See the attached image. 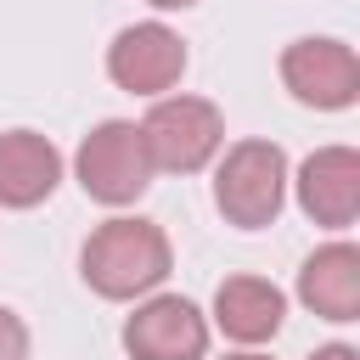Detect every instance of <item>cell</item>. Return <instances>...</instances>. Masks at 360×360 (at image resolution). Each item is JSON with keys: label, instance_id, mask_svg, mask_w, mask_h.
I'll return each instance as SVG.
<instances>
[{"label": "cell", "instance_id": "14", "mask_svg": "<svg viewBox=\"0 0 360 360\" xmlns=\"http://www.w3.org/2000/svg\"><path fill=\"white\" fill-rule=\"evenodd\" d=\"M158 11H186V6H197V0H152Z\"/></svg>", "mask_w": 360, "mask_h": 360}, {"label": "cell", "instance_id": "11", "mask_svg": "<svg viewBox=\"0 0 360 360\" xmlns=\"http://www.w3.org/2000/svg\"><path fill=\"white\" fill-rule=\"evenodd\" d=\"M281 315H287V298L276 281L264 276H225L219 292H214V321L225 338L236 343H264L281 332Z\"/></svg>", "mask_w": 360, "mask_h": 360}, {"label": "cell", "instance_id": "7", "mask_svg": "<svg viewBox=\"0 0 360 360\" xmlns=\"http://www.w3.org/2000/svg\"><path fill=\"white\" fill-rule=\"evenodd\" d=\"M124 349L135 360H202L208 354V321L191 298H146L124 321Z\"/></svg>", "mask_w": 360, "mask_h": 360}, {"label": "cell", "instance_id": "13", "mask_svg": "<svg viewBox=\"0 0 360 360\" xmlns=\"http://www.w3.org/2000/svg\"><path fill=\"white\" fill-rule=\"evenodd\" d=\"M309 360H360V354H354L349 343H326V349H315Z\"/></svg>", "mask_w": 360, "mask_h": 360}, {"label": "cell", "instance_id": "1", "mask_svg": "<svg viewBox=\"0 0 360 360\" xmlns=\"http://www.w3.org/2000/svg\"><path fill=\"white\" fill-rule=\"evenodd\" d=\"M79 264L101 298H141L169 276V236L152 219H107L90 231Z\"/></svg>", "mask_w": 360, "mask_h": 360}, {"label": "cell", "instance_id": "3", "mask_svg": "<svg viewBox=\"0 0 360 360\" xmlns=\"http://www.w3.org/2000/svg\"><path fill=\"white\" fill-rule=\"evenodd\" d=\"M141 141H146L152 169L197 174V169L219 152L225 118H219V107L202 101V96H158L152 112L141 118Z\"/></svg>", "mask_w": 360, "mask_h": 360}, {"label": "cell", "instance_id": "4", "mask_svg": "<svg viewBox=\"0 0 360 360\" xmlns=\"http://www.w3.org/2000/svg\"><path fill=\"white\" fill-rule=\"evenodd\" d=\"M73 163H79V186L107 208H124L152 186V158H146L141 124H124V118L96 124Z\"/></svg>", "mask_w": 360, "mask_h": 360}, {"label": "cell", "instance_id": "12", "mask_svg": "<svg viewBox=\"0 0 360 360\" xmlns=\"http://www.w3.org/2000/svg\"><path fill=\"white\" fill-rule=\"evenodd\" d=\"M0 360H28V326L0 304Z\"/></svg>", "mask_w": 360, "mask_h": 360}, {"label": "cell", "instance_id": "15", "mask_svg": "<svg viewBox=\"0 0 360 360\" xmlns=\"http://www.w3.org/2000/svg\"><path fill=\"white\" fill-rule=\"evenodd\" d=\"M225 360H264V354H225Z\"/></svg>", "mask_w": 360, "mask_h": 360}, {"label": "cell", "instance_id": "5", "mask_svg": "<svg viewBox=\"0 0 360 360\" xmlns=\"http://www.w3.org/2000/svg\"><path fill=\"white\" fill-rule=\"evenodd\" d=\"M281 84L304 107H321V112L354 107V96H360V56L343 39H292L281 51Z\"/></svg>", "mask_w": 360, "mask_h": 360}, {"label": "cell", "instance_id": "2", "mask_svg": "<svg viewBox=\"0 0 360 360\" xmlns=\"http://www.w3.org/2000/svg\"><path fill=\"white\" fill-rule=\"evenodd\" d=\"M214 202L242 231L270 225L287 202V152L276 141H236L214 174Z\"/></svg>", "mask_w": 360, "mask_h": 360}, {"label": "cell", "instance_id": "6", "mask_svg": "<svg viewBox=\"0 0 360 360\" xmlns=\"http://www.w3.org/2000/svg\"><path fill=\"white\" fill-rule=\"evenodd\" d=\"M107 73H112L118 90L158 101L186 73V39L174 28H163V22H135L107 45Z\"/></svg>", "mask_w": 360, "mask_h": 360}, {"label": "cell", "instance_id": "9", "mask_svg": "<svg viewBox=\"0 0 360 360\" xmlns=\"http://www.w3.org/2000/svg\"><path fill=\"white\" fill-rule=\"evenodd\" d=\"M62 180V152L34 135V129H6L0 135V208H34L56 191Z\"/></svg>", "mask_w": 360, "mask_h": 360}, {"label": "cell", "instance_id": "8", "mask_svg": "<svg viewBox=\"0 0 360 360\" xmlns=\"http://www.w3.org/2000/svg\"><path fill=\"white\" fill-rule=\"evenodd\" d=\"M292 186H298V208L315 225L343 231L360 214V152L354 146H321V152L304 158Z\"/></svg>", "mask_w": 360, "mask_h": 360}, {"label": "cell", "instance_id": "10", "mask_svg": "<svg viewBox=\"0 0 360 360\" xmlns=\"http://www.w3.org/2000/svg\"><path fill=\"white\" fill-rule=\"evenodd\" d=\"M298 298L321 321H354L360 315V248H349V242L315 248L298 270Z\"/></svg>", "mask_w": 360, "mask_h": 360}]
</instances>
